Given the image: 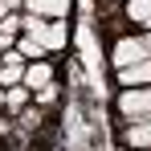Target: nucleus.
Listing matches in <instances>:
<instances>
[{
	"mask_svg": "<svg viewBox=\"0 0 151 151\" xmlns=\"http://www.w3.org/2000/svg\"><path fill=\"white\" fill-rule=\"evenodd\" d=\"M151 53L147 45H143V37H131V33H123V37H114V45H110V65L114 70H131V65H139V61H147Z\"/></svg>",
	"mask_w": 151,
	"mask_h": 151,
	"instance_id": "obj_1",
	"label": "nucleus"
},
{
	"mask_svg": "<svg viewBox=\"0 0 151 151\" xmlns=\"http://www.w3.org/2000/svg\"><path fill=\"white\" fill-rule=\"evenodd\" d=\"M119 110L131 114L135 123L151 119V86H135V90H123L119 94Z\"/></svg>",
	"mask_w": 151,
	"mask_h": 151,
	"instance_id": "obj_2",
	"label": "nucleus"
},
{
	"mask_svg": "<svg viewBox=\"0 0 151 151\" xmlns=\"http://www.w3.org/2000/svg\"><path fill=\"white\" fill-rule=\"evenodd\" d=\"M70 4L74 0H25V8H29V17H49V21H65L70 17Z\"/></svg>",
	"mask_w": 151,
	"mask_h": 151,
	"instance_id": "obj_3",
	"label": "nucleus"
},
{
	"mask_svg": "<svg viewBox=\"0 0 151 151\" xmlns=\"http://www.w3.org/2000/svg\"><path fill=\"white\" fill-rule=\"evenodd\" d=\"M49 82H53V65L45 61V57L25 65V78H21V86H25L29 94H37V90H41V86H49Z\"/></svg>",
	"mask_w": 151,
	"mask_h": 151,
	"instance_id": "obj_4",
	"label": "nucleus"
},
{
	"mask_svg": "<svg viewBox=\"0 0 151 151\" xmlns=\"http://www.w3.org/2000/svg\"><path fill=\"white\" fill-rule=\"evenodd\" d=\"M114 78H119V86H127V90H135V86H151V57L139 61V65H131V70H114Z\"/></svg>",
	"mask_w": 151,
	"mask_h": 151,
	"instance_id": "obj_5",
	"label": "nucleus"
},
{
	"mask_svg": "<svg viewBox=\"0 0 151 151\" xmlns=\"http://www.w3.org/2000/svg\"><path fill=\"white\" fill-rule=\"evenodd\" d=\"M123 17L131 21V25H139L143 33H151V0H127Z\"/></svg>",
	"mask_w": 151,
	"mask_h": 151,
	"instance_id": "obj_6",
	"label": "nucleus"
},
{
	"mask_svg": "<svg viewBox=\"0 0 151 151\" xmlns=\"http://www.w3.org/2000/svg\"><path fill=\"white\" fill-rule=\"evenodd\" d=\"M123 139L131 143V147H139V151H151V119H143V123H131L123 131Z\"/></svg>",
	"mask_w": 151,
	"mask_h": 151,
	"instance_id": "obj_7",
	"label": "nucleus"
},
{
	"mask_svg": "<svg viewBox=\"0 0 151 151\" xmlns=\"http://www.w3.org/2000/svg\"><path fill=\"white\" fill-rule=\"evenodd\" d=\"M65 41H70V25H65V21H49V33H45V53L65 49Z\"/></svg>",
	"mask_w": 151,
	"mask_h": 151,
	"instance_id": "obj_8",
	"label": "nucleus"
},
{
	"mask_svg": "<svg viewBox=\"0 0 151 151\" xmlns=\"http://www.w3.org/2000/svg\"><path fill=\"white\" fill-rule=\"evenodd\" d=\"M17 29H21V17H4L0 21V53H8V49H17Z\"/></svg>",
	"mask_w": 151,
	"mask_h": 151,
	"instance_id": "obj_9",
	"label": "nucleus"
},
{
	"mask_svg": "<svg viewBox=\"0 0 151 151\" xmlns=\"http://www.w3.org/2000/svg\"><path fill=\"white\" fill-rule=\"evenodd\" d=\"M21 29H25V37H33L37 45H45V33H49V21H41V17H21Z\"/></svg>",
	"mask_w": 151,
	"mask_h": 151,
	"instance_id": "obj_10",
	"label": "nucleus"
},
{
	"mask_svg": "<svg viewBox=\"0 0 151 151\" xmlns=\"http://www.w3.org/2000/svg\"><path fill=\"white\" fill-rule=\"evenodd\" d=\"M29 98H33V94H29L25 86H12V90H8V94H4V106H8V110H17V114H21V110H25V106H29Z\"/></svg>",
	"mask_w": 151,
	"mask_h": 151,
	"instance_id": "obj_11",
	"label": "nucleus"
},
{
	"mask_svg": "<svg viewBox=\"0 0 151 151\" xmlns=\"http://www.w3.org/2000/svg\"><path fill=\"white\" fill-rule=\"evenodd\" d=\"M17 53H21L25 61H41V57H45V45H37L33 37H21V41H17Z\"/></svg>",
	"mask_w": 151,
	"mask_h": 151,
	"instance_id": "obj_12",
	"label": "nucleus"
},
{
	"mask_svg": "<svg viewBox=\"0 0 151 151\" xmlns=\"http://www.w3.org/2000/svg\"><path fill=\"white\" fill-rule=\"evenodd\" d=\"M41 123H45V110H41V106H25V110H21V127H25V131H37Z\"/></svg>",
	"mask_w": 151,
	"mask_h": 151,
	"instance_id": "obj_13",
	"label": "nucleus"
},
{
	"mask_svg": "<svg viewBox=\"0 0 151 151\" xmlns=\"http://www.w3.org/2000/svg\"><path fill=\"white\" fill-rule=\"evenodd\" d=\"M57 98H61V86H57V82H49V86H41V90L33 94V102H37V106H53Z\"/></svg>",
	"mask_w": 151,
	"mask_h": 151,
	"instance_id": "obj_14",
	"label": "nucleus"
},
{
	"mask_svg": "<svg viewBox=\"0 0 151 151\" xmlns=\"http://www.w3.org/2000/svg\"><path fill=\"white\" fill-rule=\"evenodd\" d=\"M25 65H0V86H21Z\"/></svg>",
	"mask_w": 151,
	"mask_h": 151,
	"instance_id": "obj_15",
	"label": "nucleus"
},
{
	"mask_svg": "<svg viewBox=\"0 0 151 151\" xmlns=\"http://www.w3.org/2000/svg\"><path fill=\"white\" fill-rule=\"evenodd\" d=\"M143 45H147V53H151V33H143Z\"/></svg>",
	"mask_w": 151,
	"mask_h": 151,
	"instance_id": "obj_16",
	"label": "nucleus"
},
{
	"mask_svg": "<svg viewBox=\"0 0 151 151\" xmlns=\"http://www.w3.org/2000/svg\"><path fill=\"white\" fill-rule=\"evenodd\" d=\"M0 106H4V90H0Z\"/></svg>",
	"mask_w": 151,
	"mask_h": 151,
	"instance_id": "obj_17",
	"label": "nucleus"
}]
</instances>
